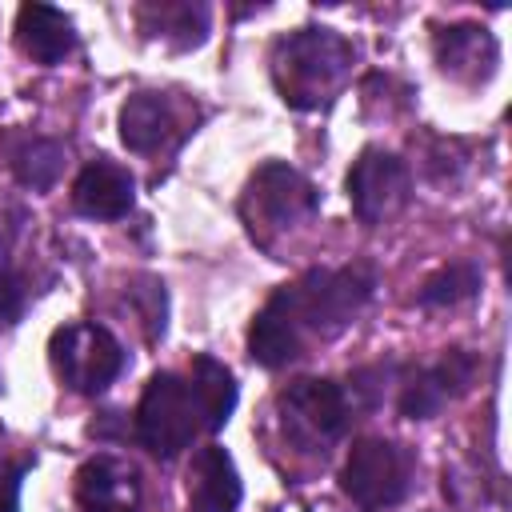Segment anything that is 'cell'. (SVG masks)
<instances>
[{"label":"cell","instance_id":"cell-1","mask_svg":"<svg viewBox=\"0 0 512 512\" xmlns=\"http://www.w3.org/2000/svg\"><path fill=\"white\" fill-rule=\"evenodd\" d=\"M376 292V268L336 264V268H304L296 280L280 284L248 320V360L264 372H280L308 352V344H328L368 308Z\"/></svg>","mask_w":512,"mask_h":512},{"label":"cell","instance_id":"cell-2","mask_svg":"<svg viewBox=\"0 0 512 512\" xmlns=\"http://www.w3.org/2000/svg\"><path fill=\"white\" fill-rule=\"evenodd\" d=\"M240 404V384L224 360L196 352L188 372L160 368L148 376L128 436L156 460H176L196 436H216Z\"/></svg>","mask_w":512,"mask_h":512},{"label":"cell","instance_id":"cell-3","mask_svg":"<svg viewBox=\"0 0 512 512\" xmlns=\"http://www.w3.org/2000/svg\"><path fill=\"white\" fill-rule=\"evenodd\" d=\"M360 64V48L324 24H304L272 40L268 76L276 96L292 112H324L336 104L352 68Z\"/></svg>","mask_w":512,"mask_h":512},{"label":"cell","instance_id":"cell-4","mask_svg":"<svg viewBox=\"0 0 512 512\" xmlns=\"http://www.w3.org/2000/svg\"><path fill=\"white\" fill-rule=\"evenodd\" d=\"M368 408L360 404L352 380H332V376H300L288 388L276 392V420L284 440L304 452V456H328L332 444H340L352 424Z\"/></svg>","mask_w":512,"mask_h":512},{"label":"cell","instance_id":"cell-5","mask_svg":"<svg viewBox=\"0 0 512 512\" xmlns=\"http://www.w3.org/2000/svg\"><path fill=\"white\" fill-rule=\"evenodd\" d=\"M236 212L244 220L248 240L264 252H276L288 232L320 216V188L288 160H264L248 172Z\"/></svg>","mask_w":512,"mask_h":512},{"label":"cell","instance_id":"cell-6","mask_svg":"<svg viewBox=\"0 0 512 512\" xmlns=\"http://www.w3.org/2000/svg\"><path fill=\"white\" fill-rule=\"evenodd\" d=\"M48 364L60 388L76 396H104L128 368V352L108 324L68 320L48 336Z\"/></svg>","mask_w":512,"mask_h":512},{"label":"cell","instance_id":"cell-7","mask_svg":"<svg viewBox=\"0 0 512 512\" xmlns=\"http://www.w3.org/2000/svg\"><path fill=\"white\" fill-rule=\"evenodd\" d=\"M416 456L388 436H356L340 464V492L360 512H392L408 500Z\"/></svg>","mask_w":512,"mask_h":512},{"label":"cell","instance_id":"cell-8","mask_svg":"<svg viewBox=\"0 0 512 512\" xmlns=\"http://www.w3.org/2000/svg\"><path fill=\"white\" fill-rule=\"evenodd\" d=\"M344 192L348 208L364 228H380L396 212L408 208L412 200V168L400 152L384 144H364L356 160L344 172Z\"/></svg>","mask_w":512,"mask_h":512},{"label":"cell","instance_id":"cell-9","mask_svg":"<svg viewBox=\"0 0 512 512\" xmlns=\"http://www.w3.org/2000/svg\"><path fill=\"white\" fill-rule=\"evenodd\" d=\"M116 128H120V144L128 152L156 156V152H176L196 132V120H188L180 112L172 92L136 88L132 96H124V104L116 112Z\"/></svg>","mask_w":512,"mask_h":512},{"label":"cell","instance_id":"cell-10","mask_svg":"<svg viewBox=\"0 0 512 512\" xmlns=\"http://www.w3.org/2000/svg\"><path fill=\"white\" fill-rule=\"evenodd\" d=\"M480 372V356L468 348H444L432 364L412 368L400 376V396L396 408L404 420H432L440 416L448 404H456Z\"/></svg>","mask_w":512,"mask_h":512},{"label":"cell","instance_id":"cell-11","mask_svg":"<svg viewBox=\"0 0 512 512\" xmlns=\"http://www.w3.org/2000/svg\"><path fill=\"white\" fill-rule=\"evenodd\" d=\"M432 60L448 80L464 88H480L500 68V40L492 28L476 20H452L432 32Z\"/></svg>","mask_w":512,"mask_h":512},{"label":"cell","instance_id":"cell-12","mask_svg":"<svg viewBox=\"0 0 512 512\" xmlns=\"http://www.w3.org/2000/svg\"><path fill=\"white\" fill-rule=\"evenodd\" d=\"M72 500L80 512H140L144 488L140 472L112 452H96L76 468Z\"/></svg>","mask_w":512,"mask_h":512},{"label":"cell","instance_id":"cell-13","mask_svg":"<svg viewBox=\"0 0 512 512\" xmlns=\"http://www.w3.org/2000/svg\"><path fill=\"white\" fill-rule=\"evenodd\" d=\"M12 36H16L20 56L32 60V64H40V68H56L68 56H76V48H80V32H76L72 16L64 8L40 4V0L16 8Z\"/></svg>","mask_w":512,"mask_h":512},{"label":"cell","instance_id":"cell-14","mask_svg":"<svg viewBox=\"0 0 512 512\" xmlns=\"http://www.w3.org/2000/svg\"><path fill=\"white\" fill-rule=\"evenodd\" d=\"M72 208L84 220H124L136 208V176L132 168L96 156L72 180Z\"/></svg>","mask_w":512,"mask_h":512},{"label":"cell","instance_id":"cell-15","mask_svg":"<svg viewBox=\"0 0 512 512\" xmlns=\"http://www.w3.org/2000/svg\"><path fill=\"white\" fill-rule=\"evenodd\" d=\"M244 480L224 444H204L188 460V512H236Z\"/></svg>","mask_w":512,"mask_h":512},{"label":"cell","instance_id":"cell-16","mask_svg":"<svg viewBox=\"0 0 512 512\" xmlns=\"http://www.w3.org/2000/svg\"><path fill=\"white\" fill-rule=\"evenodd\" d=\"M140 36L168 44L172 52H192L212 32V8L200 0H144L132 8Z\"/></svg>","mask_w":512,"mask_h":512},{"label":"cell","instance_id":"cell-17","mask_svg":"<svg viewBox=\"0 0 512 512\" xmlns=\"http://www.w3.org/2000/svg\"><path fill=\"white\" fill-rule=\"evenodd\" d=\"M0 152L4 164L12 172V180L28 192H52L56 180L64 176V140L44 136V132H28V128H12L0 136Z\"/></svg>","mask_w":512,"mask_h":512},{"label":"cell","instance_id":"cell-18","mask_svg":"<svg viewBox=\"0 0 512 512\" xmlns=\"http://www.w3.org/2000/svg\"><path fill=\"white\" fill-rule=\"evenodd\" d=\"M484 288V268L476 260H448L440 264L416 292V304L420 308H456V304H468L476 300Z\"/></svg>","mask_w":512,"mask_h":512},{"label":"cell","instance_id":"cell-19","mask_svg":"<svg viewBox=\"0 0 512 512\" xmlns=\"http://www.w3.org/2000/svg\"><path fill=\"white\" fill-rule=\"evenodd\" d=\"M32 292L36 288L28 280V268L16 260V236L12 228H0V328L20 324Z\"/></svg>","mask_w":512,"mask_h":512},{"label":"cell","instance_id":"cell-20","mask_svg":"<svg viewBox=\"0 0 512 512\" xmlns=\"http://www.w3.org/2000/svg\"><path fill=\"white\" fill-rule=\"evenodd\" d=\"M128 304L144 324L148 344H160L168 336V288L160 276H132L128 280Z\"/></svg>","mask_w":512,"mask_h":512},{"label":"cell","instance_id":"cell-21","mask_svg":"<svg viewBox=\"0 0 512 512\" xmlns=\"http://www.w3.org/2000/svg\"><path fill=\"white\" fill-rule=\"evenodd\" d=\"M32 464H36L32 456H24V460L0 456V512H20V492H24Z\"/></svg>","mask_w":512,"mask_h":512}]
</instances>
